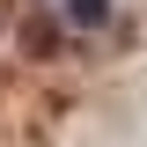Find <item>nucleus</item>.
I'll use <instances>...</instances> for the list:
<instances>
[{
  "label": "nucleus",
  "mask_w": 147,
  "mask_h": 147,
  "mask_svg": "<svg viewBox=\"0 0 147 147\" xmlns=\"http://www.w3.org/2000/svg\"><path fill=\"white\" fill-rule=\"evenodd\" d=\"M74 22H103V0H74Z\"/></svg>",
  "instance_id": "obj_1"
}]
</instances>
